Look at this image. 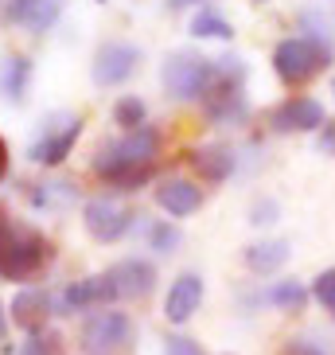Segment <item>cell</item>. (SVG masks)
I'll use <instances>...</instances> for the list:
<instances>
[{
  "instance_id": "cell-1",
  "label": "cell",
  "mask_w": 335,
  "mask_h": 355,
  "mask_svg": "<svg viewBox=\"0 0 335 355\" xmlns=\"http://www.w3.org/2000/svg\"><path fill=\"white\" fill-rule=\"evenodd\" d=\"M156 157H160V133L152 125H141L133 133H121L117 141H105L94 153L90 168H94V176H102L109 188L136 191L152 180Z\"/></svg>"
},
{
  "instance_id": "cell-2",
  "label": "cell",
  "mask_w": 335,
  "mask_h": 355,
  "mask_svg": "<svg viewBox=\"0 0 335 355\" xmlns=\"http://www.w3.org/2000/svg\"><path fill=\"white\" fill-rule=\"evenodd\" d=\"M55 258L51 239L32 223L0 219V282H32Z\"/></svg>"
},
{
  "instance_id": "cell-3",
  "label": "cell",
  "mask_w": 335,
  "mask_h": 355,
  "mask_svg": "<svg viewBox=\"0 0 335 355\" xmlns=\"http://www.w3.org/2000/svg\"><path fill=\"white\" fill-rule=\"evenodd\" d=\"M203 114L215 125H242L250 117L246 98V63L242 59H215V83L203 94Z\"/></svg>"
},
{
  "instance_id": "cell-4",
  "label": "cell",
  "mask_w": 335,
  "mask_h": 355,
  "mask_svg": "<svg viewBox=\"0 0 335 355\" xmlns=\"http://www.w3.org/2000/svg\"><path fill=\"white\" fill-rule=\"evenodd\" d=\"M335 59V47L312 35H289L273 47V71L284 86H304L316 74H324Z\"/></svg>"
},
{
  "instance_id": "cell-5",
  "label": "cell",
  "mask_w": 335,
  "mask_h": 355,
  "mask_svg": "<svg viewBox=\"0 0 335 355\" xmlns=\"http://www.w3.org/2000/svg\"><path fill=\"white\" fill-rule=\"evenodd\" d=\"M160 83L176 102H203L207 86L215 83V59L195 51H176L168 55L160 67Z\"/></svg>"
},
{
  "instance_id": "cell-6",
  "label": "cell",
  "mask_w": 335,
  "mask_h": 355,
  "mask_svg": "<svg viewBox=\"0 0 335 355\" xmlns=\"http://www.w3.org/2000/svg\"><path fill=\"white\" fill-rule=\"evenodd\" d=\"M133 320L129 313H117V309H98L82 320V332H78V352L82 355H121L133 344Z\"/></svg>"
},
{
  "instance_id": "cell-7",
  "label": "cell",
  "mask_w": 335,
  "mask_h": 355,
  "mask_svg": "<svg viewBox=\"0 0 335 355\" xmlns=\"http://www.w3.org/2000/svg\"><path fill=\"white\" fill-rule=\"evenodd\" d=\"M78 137H82V117L78 114H51L39 125V133H35L32 148H28V160L43 164V168H59L74 153Z\"/></svg>"
},
{
  "instance_id": "cell-8",
  "label": "cell",
  "mask_w": 335,
  "mask_h": 355,
  "mask_svg": "<svg viewBox=\"0 0 335 355\" xmlns=\"http://www.w3.org/2000/svg\"><path fill=\"white\" fill-rule=\"evenodd\" d=\"M136 219L141 215L114 196H94V199H86V207H82V227L94 242H121L133 230Z\"/></svg>"
},
{
  "instance_id": "cell-9",
  "label": "cell",
  "mask_w": 335,
  "mask_h": 355,
  "mask_svg": "<svg viewBox=\"0 0 335 355\" xmlns=\"http://www.w3.org/2000/svg\"><path fill=\"white\" fill-rule=\"evenodd\" d=\"M141 59H145V55H141L136 43L109 40V43L98 47L94 67H90V78H94V86H121L141 71Z\"/></svg>"
},
{
  "instance_id": "cell-10",
  "label": "cell",
  "mask_w": 335,
  "mask_h": 355,
  "mask_svg": "<svg viewBox=\"0 0 335 355\" xmlns=\"http://www.w3.org/2000/svg\"><path fill=\"white\" fill-rule=\"evenodd\" d=\"M109 301H117V289L109 282V273H90L82 282L66 285L55 297V316H74V313H98Z\"/></svg>"
},
{
  "instance_id": "cell-11",
  "label": "cell",
  "mask_w": 335,
  "mask_h": 355,
  "mask_svg": "<svg viewBox=\"0 0 335 355\" xmlns=\"http://www.w3.org/2000/svg\"><path fill=\"white\" fill-rule=\"evenodd\" d=\"M269 125L277 129V133H320V129L327 125V114L316 98L293 94V98H284L281 105H273Z\"/></svg>"
},
{
  "instance_id": "cell-12",
  "label": "cell",
  "mask_w": 335,
  "mask_h": 355,
  "mask_svg": "<svg viewBox=\"0 0 335 355\" xmlns=\"http://www.w3.org/2000/svg\"><path fill=\"white\" fill-rule=\"evenodd\" d=\"M109 273L117 297H129V301H145L148 293L156 289V266L148 258H121Z\"/></svg>"
},
{
  "instance_id": "cell-13",
  "label": "cell",
  "mask_w": 335,
  "mask_h": 355,
  "mask_svg": "<svg viewBox=\"0 0 335 355\" xmlns=\"http://www.w3.org/2000/svg\"><path fill=\"white\" fill-rule=\"evenodd\" d=\"M203 293H207V285H203L199 273H179L176 282L168 285V297H164V316H168V324H188L191 316L199 313Z\"/></svg>"
},
{
  "instance_id": "cell-14",
  "label": "cell",
  "mask_w": 335,
  "mask_h": 355,
  "mask_svg": "<svg viewBox=\"0 0 335 355\" xmlns=\"http://www.w3.org/2000/svg\"><path fill=\"white\" fill-rule=\"evenodd\" d=\"M63 8L66 0H8V24H16L32 35H43L59 24Z\"/></svg>"
},
{
  "instance_id": "cell-15",
  "label": "cell",
  "mask_w": 335,
  "mask_h": 355,
  "mask_svg": "<svg viewBox=\"0 0 335 355\" xmlns=\"http://www.w3.org/2000/svg\"><path fill=\"white\" fill-rule=\"evenodd\" d=\"M12 324H20L28 336H35V332H43L47 328V320H51V313H55V297L47 289H20L16 297H12Z\"/></svg>"
},
{
  "instance_id": "cell-16",
  "label": "cell",
  "mask_w": 335,
  "mask_h": 355,
  "mask_svg": "<svg viewBox=\"0 0 335 355\" xmlns=\"http://www.w3.org/2000/svg\"><path fill=\"white\" fill-rule=\"evenodd\" d=\"M188 164L195 168V176L203 184H222V180L234 176V168H238V157H234L230 145H199L188 153Z\"/></svg>"
},
{
  "instance_id": "cell-17",
  "label": "cell",
  "mask_w": 335,
  "mask_h": 355,
  "mask_svg": "<svg viewBox=\"0 0 335 355\" xmlns=\"http://www.w3.org/2000/svg\"><path fill=\"white\" fill-rule=\"evenodd\" d=\"M156 203H160V211L172 215V219H188V215H195V211L203 207V191H199V184H191V180H160Z\"/></svg>"
},
{
  "instance_id": "cell-18",
  "label": "cell",
  "mask_w": 335,
  "mask_h": 355,
  "mask_svg": "<svg viewBox=\"0 0 335 355\" xmlns=\"http://www.w3.org/2000/svg\"><path fill=\"white\" fill-rule=\"evenodd\" d=\"M28 90H32V59L28 55H8L0 63V98L12 105H24Z\"/></svg>"
},
{
  "instance_id": "cell-19",
  "label": "cell",
  "mask_w": 335,
  "mask_h": 355,
  "mask_svg": "<svg viewBox=\"0 0 335 355\" xmlns=\"http://www.w3.org/2000/svg\"><path fill=\"white\" fill-rule=\"evenodd\" d=\"M289 250H293V246L284 239H269V242H250L242 258H246V266H250L253 273L265 277V273H277L284 261H289Z\"/></svg>"
},
{
  "instance_id": "cell-20",
  "label": "cell",
  "mask_w": 335,
  "mask_h": 355,
  "mask_svg": "<svg viewBox=\"0 0 335 355\" xmlns=\"http://www.w3.org/2000/svg\"><path fill=\"white\" fill-rule=\"evenodd\" d=\"M308 297H312V289H304L293 277H281V282H273L269 289H265V301H269L273 309H281V313H300L304 304H308Z\"/></svg>"
},
{
  "instance_id": "cell-21",
  "label": "cell",
  "mask_w": 335,
  "mask_h": 355,
  "mask_svg": "<svg viewBox=\"0 0 335 355\" xmlns=\"http://www.w3.org/2000/svg\"><path fill=\"white\" fill-rule=\"evenodd\" d=\"M78 199V188L71 180H47V184H35L32 191V207H43V211H63Z\"/></svg>"
},
{
  "instance_id": "cell-22",
  "label": "cell",
  "mask_w": 335,
  "mask_h": 355,
  "mask_svg": "<svg viewBox=\"0 0 335 355\" xmlns=\"http://www.w3.org/2000/svg\"><path fill=\"white\" fill-rule=\"evenodd\" d=\"M191 35L195 40H234V24L215 8H199L191 16Z\"/></svg>"
},
{
  "instance_id": "cell-23",
  "label": "cell",
  "mask_w": 335,
  "mask_h": 355,
  "mask_svg": "<svg viewBox=\"0 0 335 355\" xmlns=\"http://www.w3.org/2000/svg\"><path fill=\"white\" fill-rule=\"evenodd\" d=\"M145 117H148V105L141 102L136 94H125V98H117L114 102V125H121L125 133L141 129L145 125Z\"/></svg>"
},
{
  "instance_id": "cell-24",
  "label": "cell",
  "mask_w": 335,
  "mask_h": 355,
  "mask_svg": "<svg viewBox=\"0 0 335 355\" xmlns=\"http://www.w3.org/2000/svg\"><path fill=\"white\" fill-rule=\"evenodd\" d=\"M179 242H183V234H179L176 223L160 219V223H152V227H148V250H156V254H176V250H179Z\"/></svg>"
},
{
  "instance_id": "cell-25",
  "label": "cell",
  "mask_w": 335,
  "mask_h": 355,
  "mask_svg": "<svg viewBox=\"0 0 335 355\" xmlns=\"http://www.w3.org/2000/svg\"><path fill=\"white\" fill-rule=\"evenodd\" d=\"M20 355H66V340L51 328H43V332L28 336V344L20 347Z\"/></svg>"
},
{
  "instance_id": "cell-26",
  "label": "cell",
  "mask_w": 335,
  "mask_h": 355,
  "mask_svg": "<svg viewBox=\"0 0 335 355\" xmlns=\"http://www.w3.org/2000/svg\"><path fill=\"white\" fill-rule=\"evenodd\" d=\"M312 297L324 304V313L335 320V266H332V270H324V273L312 282Z\"/></svg>"
},
{
  "instance_id": "cell-27",
  "label": "cell",
  "mask_w": 335,
  "mask_h": 355,
  "mask_svg": "<svg viewBox=\"0 0 335 355\" xmlns=\"http://www.w3.org/2000/svg\"><path fill=\"white\" fill-rule=\"evenodd\" d=\"M164 355H203V347L188 336H168L164 340Z\"/></svg>"
},
{
  "instance_id": "cell-28",
  "label": "cell",
  "mask_w": 335,
  "mask_h": 355,
  "mask_svg": "<svg viewBox=\"0 0 335 355\" xmlns=\"http://www.w3.org/2000/svg\"><path fill=\"white\" fill-rule=\"evenodd\" d=\"M281 355H324V347H316L312 340H289L281 347Z\"/></svg>"
},
{
  "instance_id": "cell-29",
  "label": "cell",
  "mask_w": 335,
  "mask_h": 355,
  "mask_svg": "<svg viewBox=\"0 0 335 355\" xmlns=\"http://www.w3.org/2000/svg\"><path fill=\"white\" fill-rule=\"evenodd\" d=\"M316 148L327 153V157H335V121H327V125L316 133Z\"/></svg>"
},
{
  "instance_id": "cell-30",
  "label": "cell",
  "mask_w": 335,
  "mask_h": 355,
  "mask_svg": "<svg viewBox=\"0 0 335 355\" xmlns=\"http://www.w3.org/2000/svg\"><path fill=\"white\" fill-rule=\"evenodd\" d=\"M273 215H277V203H273V199H265V203H257V207H253V219L250 223H257V227H262V223H277Z\"/></svg>"
},
{
  "instance_id": "cell-31",
  "label": "cell",
  "mask_w": 335,
  "mask_h": 355,
  "mask_svg": "<svg viewBox=\"0 0 335 355\" xmlns=\"http://www.w3.org/2000/svg\"><path fill=\"white\" fill-rule=\"evenodd\" d=\"M8 176V145H4V137H0V184Z\"/></svg>"
},
{
  "instance_id": "cell-32",
  "label": "cell",
  "mask_w": 335,
  "mask_h": 355,
  "mask_svg": "<svg viewBox=\"0 0 335 355\" xmlns=\"http://www.w3.org/2000/svg\"><path fill=\"white\" fill-rule=\"evenodd\" d=\"M195 4H207V0H168L172 12H183V8H195Z\"/></svg>"
},
{
  "instance_id": "cell-33",
  "label": "cell",
  "mask_w": 335,
  "mask_h": 355,
  "mask_svg": "<svg viewBox=\"0 0 335 355\" xmlns=\"http://www.w3.org/2000/svg\"><path fill=\"white\" fill-rule=\"evenodd\" d=\"M4 336H8V309L0 304V340H4Z\"/></svg>"
},
{
  "instance_id": "cell-34",
  "label": "cell",
  "mask_w": 335,
  "mask_h": 355,
  "mask_svg": "<svg viewBox=\"0 0 335 355\" xmlns=\"http://www.w3.org/2000/svg\"><path fill=\"white\" fill-rule=\"evenodd\" d=\"M332 94H335V78H332Z\"/></svg>"
},
{
  "instance_id": "cell-35",
  "label": "cell",
  "mask_w": 335,
  "mask_h": 355,
  "mask_svg": "<svg viewBox=\"0 0 335 355\" xmlns=\"http://www.w3.org/2000/svg\"><path fill=\"white\" fill-rule=\"evenodd\" d=\"M98 4H105V0H98Z\"/></svg>"
}]
</instances>
